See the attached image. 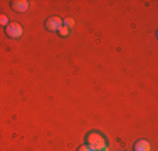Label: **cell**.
<instances>
[{
  "mask_svg": "<svg viewBox=\"0 0 158 151\" xmlns=\"http://www.w3.org/2000/svg\"><path fill=\"white\" fill-rule=\"evenodd\" d=\"M86 141H88V146L93 151H108V148H110L106 138H104L101 133H98V131H91V133H88Z\"/></svg>",
  "mask_w": 158,
  "mask_h": 151,
  "instance_id": "obj_1",
  "label": "cell"
},
{
  "mask_svg": "<svg viewBox=\"0 0 158 151\" xmlns=\"http://www.w3.org/2000/svg\"><path fill=\"white\" fill-rule=\"evenodd\" d=\"M0 25H9V17L7 15H3V14H0Z\"/></svg>",
  "mask_w": 158,
  "mask_h": 151,
  "instance_id": "obj_8",
  "label": "cell"
},
{
  "mask_svg": "<svg viewBox=\"0 0 158 151\" xmlns=\"http://www.w3.org/2000/svg\"><path fill=\"white\" fill-rule=\"evenodd\" d=\"M133 151H152V145L146 139H138L133 145Z\"/></svg>",
  "mask_w": 158,
  "mask_h": 151,
  "instance_id": "obj_5",
  "label": "cell"
},
{
  "mask_svg": "<svg viewBox=\"0 0 158 151\" xmlns=\"http://www.w3.org/2000/svg\"><path fill=\"white\" fill-rule=\"evenodd\" d=\"M62 25V18L61 17H49L46 20V29L51 32H57Z\"/></svg>",
  "mask_w": 158,
  "mask_h": 151,
  "instance_id": "obj_3",
  "label": "cell"
},
{
  "mask_svg": "<svg viewBox=\"0 0 158 151\" xmlns=\"http://www.w3.org/2000/svg\"><path fill=\"white\" fill-rule=\"evenodd\" d=\"M5 32L10 39H20L22 34H24V29H22V25L17 24V22H9V25L5 27Z\"/></svg>",
  "mask_w": 158,
  "mask_h": 151,
  "instance_id": "obj_2",
  "label": "cell"
},
{
  "mask_svg": "<svg viewBox=\"0 0 158 151\" xmlns=\"http://www.w3.org/2000/svg\"><path fill=\"white\" fill-rule=\"evenodd\" d=\"M62 25H66V27H67V29H73V27H74V25H76V22H74V18H71V17H67V18H66V20H64V22H62Z\"/></svg>",
  "mask_w": 158,
  "mask_h": 151,
  "instance_id": "obj_6",
  "label": "cell"
},
{
  "mask_svg": "<svg viewBox=\"0 0 158 151\" xmlns=\"http://www.w3.org/2000/svg\"><path fill=\"white\" fill-rule=\"evenodd\" d=\"M10 7H12L14 12H27L31 3H29L27 0H14V2L10 3Z\"/></svg>",
  "mask_w": 158,
  "mask_h": 151,
  "instance_id": "obj_4",
  "label": "cell"
},
{
  "mask_svg": "<svg viewBox=\"0 0 158 151\" xmlns=\"http://www.w3.org/2000/svg\"><path fill=\"white\" fill-rule=\"evenodd\" d=\"M57 32L61 34L62 37H67V35H71V29H67L66 25H61V29H59Z\"/></svg>",
  "mask_w": 158,
  "mask_h": 151,
  "instance_id": "obj_7",
  "label": "cell"
},
{
  "mask_svg": "<svg viewBox=\"0 0 158 151\" xmlns=\"http://www.w3.org/2000/svg\"><path fill=\"white\" fill-rule=\"evenodd\" d=\"M77 151H93V149L89 148L88 145H84V146H79V149H77Z\"/></svg>",
  "mask_w": 158,
  "mask_h": 151,
  "instance_id": "obj_9",
  "label": "cell"
},
{
  "mask_svg": "<svg viewBox=\"0 0 158 151\" xmlns=\"http://www.w3.org/2000/svg\"><path fill=\"white\" fill-rule=\"evenodd\" d=\"M121 151H123V149H121Z\"/></svg>",
  "mask_w": 158,
  "mask_h": 151,
  "instance_id": "obj_10",
  "label": "cell"
}]
</instances>
